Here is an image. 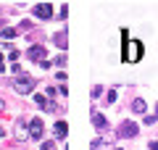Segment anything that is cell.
Instances as JSON below:
<instances>
[{"mask_svg":"<svg viewBox=\"0 0 158 150\" xmlns=\"http://www.w3.org/2000/svg\"><path fill=\"white\" fill-rule=\"evenodd\" d=\"M11 87H13V92H16V95H29V92H34L37 82H34L32 77H16Z\"/></svg>","mask_w":158,"mask_h":150,"instance_id":"6da1fadb","label":"cell"},{"mask_svg":"<svg viewBox=\"0 0 158 150\" xmlns=\"http://www.w3.org/2000/svg\"><path fill=\"white\" fill-rule=\"evenodd\" d=\"M137 132H140V127H137L135 121H121V127L116 129V134H118L121 140H129V137H135Z\"/></svg>","mask_w":158,"mask_h":150,"instance_id":"7a4b0ae2","label":"cell"},{"mask_svg":"<svg viewBox=\"0 0 158 150\" xmlns=\"http://www.w3.org/2000/svg\"><path fill=\"white\" fill-rule=\"evenodd\" d=\"M34 16L42 19V21L53 19V6H50V3H40V6H34Z\"/></svg>","mask_w":158,"mask_h":150,"instance_id":"3957f363","label":"cell"},{"mask_svg":"<svg viewBox=\"0 0 158 150\" xmlns=\"http://www.w3.org/2000/svg\"><path fill=\"white\" fill-rule=\"evenodd\" d=\"M29 58H32L34 63H42L45 61V48H42V45H32V48H29Z\"/></svg>","mask_w":158,"mask_h":150,"instance_id":"277c9868","label":"cell"},{"mask_svg":"<svg viewBox=\"0 0 158 150\" xmlns=\"http://www.w3.org/2000/svg\"><path fill=\"white\" fill-rule=\"evenodd\" d=\"M13 134H16V140H27V137H29V127H27V121H21V119H19L16 127H13Z\"/></svg>","mask_w":158,"mask_h":150,"instance_id":"5b68a950","label":"cell"},{"mask_svg":"<svg viewBox=\"0 0 158 150\" xmlns=\"http://www.w3.org/2000/svg\"><path fill=\"white\" fill-rule=\"evenodd\" d=\"M137 56H140V45L135 40H129V45H127V61H137Z\"/></svg>","mask_w":158,"mask_h":150,"instance_id":"8992f818","label":"cell"},{"mask_svg":"<svg viewBox=\"0 0 158 150\" xmlns=\"http://www.w3.org/2000/svg\"><path fill=\"white\" fill-rule=\"evenodd\" d=\"M29 137H42V121L40 119H34V121H29Z\"/></svg>","mask_w":158,"mask_h":150,"instance_id":"52a82bcc","label":"cell"},{"mask_svg":"<svg viewBox=\"0 0 158 150\" xmlns=\"http://www.w3.org/2000/svg\"><path fill=\"white\" fill-rule=\"evenodd\" d=\"M92 121H95V129H98V132H103V129L108 127V121L100 116V113H92Z\"/></svg>","mask_w":158,"mask_h":150,"instance_id":"ba28073f","label":"cell"},{"mask_svg":"<svg viewBox=\"0 0 158 150\" xmlns=\"http://www.w3.org/2000/svg\"><path fill=\"white\" fill-rule=\"evenodd\" d=\"M132 111H135V113H145L148 111V103H145V100H135V103H132Z\"/></svg>","mask_w":158,"mask_h":150,"instance_id":"9c48e42d","label":"cell"},{"mask_svg":"<svg viewBox=\"0 0 158 150\" xmlns=\"http://www.w3.org/2000/svg\"><path fill=\"white\" fill-rule=\"evenodd\" d=\"M53 129H56V137H66V132H69V129H66V121H58Z\"/></svg>","mask_w":158,"mask_h":150,"instance_id":"30bf717a","label":"cell"},{"mask_svg":"<svg viewBox=\"0 0 158 150\" xmlns=\"http://www.w3.org/2000/svg\"><path fill=\"white\" fill-rule=\"evenodd\" d=\"M0 37H3V40H11V37H16V29L6 27V29H3V32H0Z\"/></svg>","mask_w":158,"mask_h":150,"instance_id":"8fae6325","label":"cell"},{"mask_svg":"<svg viewBox=\"0 0 158 150\" xmlns=\"http://www.w3.org/2000/svg\"><path fill=\"white\" fill-rule=\"evenodd\" d=\"M56 45H58V48H66V45H69V40H66V34H56Z\"/></svg>","mask_w":158,"mask_h":150,"instance_id":"7c38bea8","label":"cell"},{"mask_svg":"<svg viewBox=\"0 0 158 150\" xmlns=\"http://www.w3.org/2000/svg\"><path fill=\"white\" fill-rule=\"evenodd\" d=\"M111 103H116V90H111V92H108V106H111Z\"/></svg>","mask_w":158,"mask_h":150,"instance_id":"4fadbf2b","label":"cell"},{"mask_svg":"<svg viewBox=\"0 0 158 150\" xmlns=\"http://www.w3.org/2000/svg\"><path fill=\"white\" fill-rule=\"evenodd\" d=\"M45 100H48V98H42V95H37V98H34V103H37V106L42 108V106H45Z\"/></svg>","mask_w":158,"mask_h":150,"instance_id":"5bb4252c","label":"cell"},{"mask_svg":"<svg viewBox=\"0 0 158 150\" xmlns=\"http://www.w3.org/2000/svg\"><path fill=\"white\" fill-rule=\"evenodd\" d=\"M42 150H53V142H42Z\"/></svg>","mask_w":158,"mask_h":150,"instance_id":"9a60e30c","label":"cell"},{"mask_svg":"<svg viewBox=\"0 0 158 150\" xmlns=\"http://www.w3.org/2000/svg\"><path fill=\"white\" fill-rule=\"evenodd\" d=\"M150 150H158V140H156V142H150Z\"/></svg>","mask_w":158,"mask_h":150,"instance_id":"2e32d148","label":"cell"},{"mask_svg":"<svg viewBox=\"0 0 158 150\" xmlns=\"http://www.w3.org/2000/svg\"><path fill=\"white\" fill-rule=\"evenodd\" d=\"M3 69H6V66H3V58H0V71H3Z\"/></svg>","mask_w":158,"mask_h":150,"instance_id":"e0dca14e","label":"cell"},{"mask_svg":"<svg viewBox=\"0 0 158 150\" xmlns=\"http://www.w3.org/2000/svg\"><path fill=\"white\" fill-rule=\"evenodd\" d=\"M0 108H3V98H0Z\"/></svg>","mask_w":158,"mask_h":150,"instance_id":"ac0fdd59","label":"cell"},{"mask_svg":"<svg viewBox=\"0 0 158 150\" xmlns=\"http://www.w3.org/2000/svg\"><path fill=\"white\" fill-rule=\"evenodd\" d=\"M0 27H3V19H0Z\"/></svg>","mask_w":158,"mask_h":150,"instance_id":"d6986e66","label":"cell"}]
</instances>
